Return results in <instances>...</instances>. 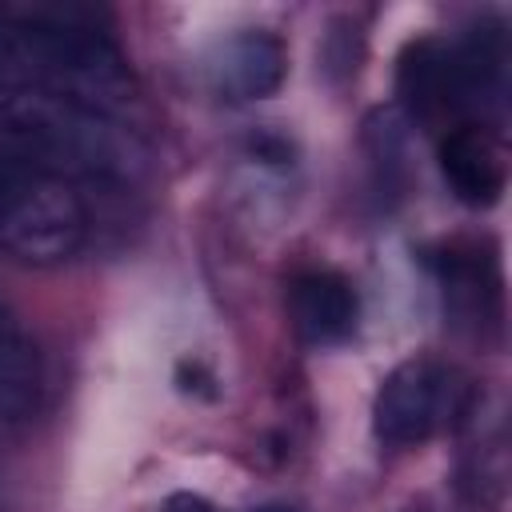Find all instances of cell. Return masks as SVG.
<instances>
[{
	"label": "cell",
	"instance_id": "cell-7",
	"mask_svg": "<svg viewBox=\"0 0 512 512\" xmlns=\"http://www.w3.org/2000/svg\"><path fill=\"white\" fill-rule=\"evenodd\" d=\"M284 68H288V56L276 36L240 32L220 48V56L212 64V80L232 100H260L280 88Z\"/></svg>",
	"mask_w": 512,
	"mask_h": 512
},
{
	"label": "cell",
	"instance_id": "cell-9",
	"mask_svg": "<svg viewBox=\"0 0 512 512\" xmlns=\"http://www.w3.org/2000/svg\"><path fill=\"white\" fill-rule=\"evenodd\" d=\"M160 512H216L208 500H200V496H192V492H180V496H172Z\"/></svg>",
	"mask_w": 512,
	"mask_h": 512
},
{
	"label": "cell",
	"instance_id": "cell-6",
	"mask_svg": "<svg viewBox=\"0 0 512 512\" xmlns=\"http://www.w3.org/2000/svg\"><path fill=\"white\" fill-rule=\"evenodd\" d=\"M440 168L464 204H492L504 192V156L476 120L444 132Z\"/></svg>",
	"mask_w": 512,
	"mask_h": 512
},
{
	"label": "cell",
	"instance_id": "cell-2",
	"mask_svg": "<svg viewBox=\"0 0 512 512\" xmlns=\"http://www.w3.org/2000/svg\"><path fill=\"white\" fill-rule=\"evenodd\" d=\"M0 152L48 168L64 180H112L124 184L140 172L144 148L128 120L96 112L76 100H60L32 88L0 84Z\"/></svg>",
	"mask_w": 512,
	"mask_h": 512
},
{
	"label": "cell",
	"instance_id": "cell-1",
	"mask_svg": "<svg viewBox=\"0 0 512 512\" xmlns=\"http://www.w3.org/2000/svg\"><path fill=\"white\" fill-rule=\"evenodd\" d=\"M92 8H0V84L32 88L128 120L136 80Z\"/></svg>",
	"mask_w": 512,
	"mask_h": 512
},
{
	"label": "cell",
	"instance_id": "cell-5",
	"mask_svg": "<svg viewBox=\"0 0 512 512\" xmlns=\"http://www.w3.org/2000/svg\"><path fill=\"white\" fill-rule=\"evenodd\" d=\"M288 316L308 344H336L356 328L360 300L348 276L332 268H308L288 284Z\"/></svg>",
	"mask_w": 512,
	"mask_h": 512
},
{
	"label": "cell",
	"instance_id": "cell-3",
	"mask_svg": "<svg viewBox=\"0 0 512 512\" xmlns=\"http://www.w3.org/2000/svg\"><path fill=\"white\" fill-rule=\"evenodd\" d=\"M88 240V204L72 180L0 152V252L48 268Z\"/></svg>",
	"mask_w": 512,
	"mask_h": 512
},
{
	"label": "cell",
	"instance_id": "cell-10",
	"mask_svg": "<svg viewBox=\"0 0 512 512\" xmlns=\"http://www.w3.org/2000/svg\"><path fill=\"white\" fill-rule=\"evenodd\" d=\"M260 512H292V508H280V504H272V508H260Z\"/></svg>",
	"mask_w": 512,
	"mask_h": 512
},
{
	"label": "cell",
	"instance_id": "cell-8",
	"mask_svg": "<svg viewBox=\"0 0 512 512\" xmlns=\"http://www.w3.org/2000/svg\"><path fill=\"white\" fill-rule=\"evenodd\" d=\"M40 356L28 332L0 308V432L24 424L40 404Z\"/></svg>",
	"mask_w": 512,
	"mask_h": 512
},
{
	"label": "cell",
	"instance_id": "cell-4",
	"mask_svg": "<svg viewBox=\"0 0 512 512\" xmlns=\"http://www.w3.org/2000/svg\"><path fill=\"white\" fill-rule=\"evenodd\" d=\"M472 404V384L456 364L436 356H412L396 364L372 404V424L384 444L412 448L452 428Z\"/></svg>",
	"mask_w": 512,
	"mask_h": 512
}]
</instances>
